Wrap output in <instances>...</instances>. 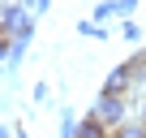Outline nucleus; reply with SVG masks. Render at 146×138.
I'll return each mask as SVG.
<instances>
[{"label":"nucleus","instance_id":"obj_4","mask_svg":"<svg viewBox=\"0 0 146 138\" xmlns=\"http://www.w3.org/2000/svg\"><path fill=\"white\" fill-rule=\"evenodd\" d=\"M112 134H116V129H112L108 121H99L95 112H86L82 125H78V138H112Z\"/></svg>","mask_w":146,"mask_h":138},{"label":"nucleus","instance_id":"obj_12","mask_svg":"<svg viewBox=\"0 0 146 138\" xmlns=\"http://www.w3.org/2000/svg\"><path fill=\"white\" fill-rule=\"evenodd\" d=\"M13 5H26V0H13ZM30 5H35V0H30Z\"/></svg>","mask_w":146,"mask_h":138},{"label":"nucleus","instance_id":"obj_3","mask_svg":"<svg viewBox=\"0 0 146 138\" xmlns=\"http://www.w3.org/2000/svg\"><path fill=\"white\" fill-rule=\"evenodd\" d=\"M129 86H133L129 65H116L112 74H108V82H103V95H129Z\"/></svg>","mask_w":146,"mask_h":138},{"label":"nucleus","instance_id":"obj_11","mask_svg":"<svg viewBox=\"0 0 146 138\" xmlns=\"http://www.w3.org/2000/svg\"><path fill=\"white\" fill-rule=\"evenodd\" d=\"M35 9H39V13H47V9H52V0H35Z\"/></svg>","mask_w":146,"mask_h":138},{"label":"nucleus","instance_id":"obj_5","mask_svg":"<svg viewBox=\"0 0 146 138\" xmlns=\"http://www.w3.org/2000/svg\"><path fill=\"white\" fill-rule=\"evenodd\" d=\"M112 138H146V125H142V121H125Z\"/></svg>","mask_w":146,"mask_h":138},{"label":"nucleus","instance_id":"obj_7","mask_svg":"<svg viewBox=\"0 0 146 138\" xmlns=\"http://www.w3.org/2000/svg\"><path fill=\"white\" fill-rule=\"evenodd\" d=\"M120 39H125V43H137V39H142V26H137L133 17H125V22H120Z\"/></svg>","mask_w":146,"mask_h":138},{"label":"nucleus","instance_id":"obj_2","mask_svg":"<svg viewBox=\"0 0 146 138\" xmlns=\"http://www.w3.org/2000/svg\"><path fill=\"white\" fill-rule=\"evenodd\" d=\"M90 112H95L99 121H108L112 129H120V125L129 121V99H125V95H99V104H95Z\"/></svg>","mask_w":146,"mask_h":138},{"label":"nucleus","instance_id":"obj_8","mask_svg":"<svg viewBox=\"0 0 146 138\" xmlns=\"http://www.w3.org/2000/svg\"><path fill=\"white\" fill-rule=\"evenodd\" d=\"M78 125L82 121H73V112H60V138H78Z\"/></svg>","mask_w":146,"mask_h":138},{"label":"nucleus","instance_id":"obj_6","mask_svg":"<svg viewBox=\"0 0 146 138\" xmlns=\"http://www.w3.org/2000/svg\"><path fill=\"white\" fill-rule=\"evenodd\" d=\"M78 35H86V39H108L103 22H78Z\"/></svg>","mask_w":146,"mask_h":138},{"label":"nucleus","instance_id":"obj_10","mask_svg":"<svg viewBox=\"0 0 146 138\" xmlns=\"http://www.w3.org/2000/svg\"><path fill=\"white\" fill-rule=\"evenodd\" d=\"M133 9H137V0H116V17H133Z\"/></svg>","mask_w":146,"mask_h":138},{"label":"nucleus","instance_id":"obj_1","mask_svg":"<svg viewBox=\"0 0 146 138\" xmlns=\"http://www.w3.org/2000/svg\"><path fill=\"white\" fill-rule=\"evenodd\" d=\"M0 26H5V39H30L35 35V22L22 5H13V0H5V13H0Z\"/></svg>","mask_w":146,"mask_h":138},{"label":"nucleus","instance_id":"obj_9","mask_svg":"<svg viewBox=\"0 0 146 138\" xmlns=\"http://www.w3.org/2000/svg\"><path fill=\"white\" fill-rule=\"evenodd\" d=\"M108 17H116V0H103V5L95 9V22H108Z\"/></svg>","mask_w":146,"mask_h":138}]
</instances>
